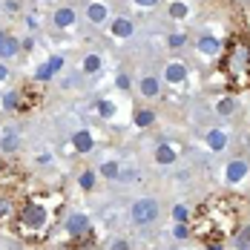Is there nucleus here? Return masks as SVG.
Masks as SVG:
<instances>
[{
	"instance_id": "f257e3e1",
	"label": "nucleus",
	"mask_w": 250,
	"mask_h": 250,
	"mask_svg": "<svg viewBox=\"0 0 250 250\" xmlns=\"http://www.w3.org/2000/svg\"><path fill=\"white\" fill-rule=\"evenodd\" d=\"M49 225H52V207L35 199L26 201L15 216V233L26 242H43L49 236Z\"/></svg>"
},
{
	"instance_id": "f03ea898",
	"label": "nucleus",
	"mask_w": 250,
	"mask_h": 250,
	"mask_svg": "<svg viewBox=\"0 0 250 250\" xmlns=\"http://www.w3.org/2000/svg\"><path fill=\"white\" fill-rule=\"evenodd\" d=\"M222 72L227 75V86L230 89L250 86V41L248 38L227 41V58L222 63Z\"/></svg>"
},
{
	"instance_id": "7ed1b4c3",
	"label": "nucleus",
	"mask_w": 250,
	"mask_h": 250,
	"mask_svg": "<svg viewBox=\"0 0 250 250\" xmlns=\"http://www.w3.org/2000/svg\"><path fill=\"white\" fill-rule=\"evenodd\" d=\"M66 233L69 239H75V245H95V236H92V227H89V219L83 213H72L66 219Z\"/></svg>"
},
{
	"instance_id": "20e7f679",
	"label": "nucleus",
	"mask_w": 250,
	"mask_h": 250,
	"mask_svg": "<svg viewBox=\"0 0 250 250\" xmlns=\"http://www.w3.org/2000/svg\"><path fill=\"white\" fill-rule=\"evenodd\" d=\"M158 219V201L155 199H138L132 204V222L135 225H150Z\"/></svg>"
},
{
	"instance_id": "39448f33",
	"label": "nucleus",
	"mask_w": 250,
	"mask_h": 250,
	"mask_svg": "<svg viewBox=\"0 0 250 250\" xmlns=\"http://www.w3.org/2000/svg\"><path fill=\"white\" fill-rule=\"evenodd\" d=\"M41 104V92H35L32 86H26V89H18V112H32L35 106Z\"/></svg>"
},
{
	"instance_id": "423d86ee",
	"label": "nucleus",
	"mask_w": 250,
	"mask_h": 250,
	"mask_svg": "<svg viewBox=\"0 0 250 250\" xmlns=\"http://www.w3.org/2000/svg\"><path fill=\"white\" fill-rule=\"evenodd\" d=\"M248 161H230V164H227V181H230V184H239V181H245V178H248Z\"/></svg>"
},
{
	"instance_id": "0eeeda50",
	"label": "nucleus",
	"mask_w": 250,
	"mask_h": 250,
	"mask_svg": "<svg viewBox=\"0 0 250 250\" xmlns=\"http://www.w3.org/2000/svg\"><path fill=\"white\" fill-rule=\"evenodd\" d=\"M92 132H86V129H78L75 135H72V147H75L78 152H89L92 150Z\"/></svg>"
},
{
	"instance_id": "6e6552de",
	"label": "nucleus",
	"mask_w": 250,
	"mask_h": 250,
	"mask_svg": "<svg viewBox=\"0 0 250 250\" xmlns=\"http://www.w3.org/2000/svg\"><path fill=\"white\" fill-rule=\"evenodd\" d=\"M207 147H210V150H225L227 147V135H225V129H210V132H207Z\"/></svg>"
},
{
	"instance_id": "1a4fd4ad",
	"label": "nucleus",
	"mask_w": 250,
	"mask_h": 250,
	"mask_svg": "<svg viewBox=\"0 0 250 250\" xmlns=\"http://www.w3.org/2000/svg\"><path fill=\"white\" fill-rule=\"evenodd\" d=\"M72 23H75V12H72L69 6H63V9L55 12V26H58V29H69Z\"/></svg>"
},
{
	"instance_id": "9d476101",
	"label": "nucleus",
	"mask_w": 250,
	"mask_h": 250,
	"mask_svg": "<svg viewBox=\"0 0 250 250\" xmlns=\"http://www.w3.org/2000/svg\"><path fill=\"white\" fill-rule=\"evenodd\" d=\"M164 78H167L170 83H181V81L187 78V66H184V63H170L167 72H164Z\"/></svg>"
},
{
	"instance_id": "9b49d317",
	"label": "nucleus",
	"mask_w": 250,
	"mask_h": 250,
	"mask_svg": "<svg viewBox=\"0 0 250 250\" xmlns=\"http://www.w3.org/2000/svg\"><path fill=\"white\" fill-rule=\"evenodd\" d=\"M219 49H222V43L216 41V38H210V35H204L199 41V52L201 55H219Z\"/></svg>"
},
{
	"instance_id": "f8f14e48",
	"label": "nucleus",
	"mask_w": 250,
	"mask_h": 250,
	"mask_svg": "<svg viewBox=\"0 0 250 250\" xmlns=\"http://www.w3.org/2000/svg\"><path fill=\"white\" fill-rule=\"evenodd\" d=\"M155 161L158 164H173L175 161V150L170 144H158V150H155Z\"/></svg>"
},
{
	"instance_id": "ddd939ff",
	"label": "nucleus",
	"mask_w": 250,
	"mask_h": 250,
	"mask_svg": "<svg viewBox=\"0 0 250 250\" xmlns=\"http://www.w3.org/2000/svg\"><path fill=\"white\" fill-rule=\"evenodd\" d=\"M112 35H115V38H129V35H132V23H129L126 18H118V21L112 23Z\"/></svg>"
},
{
	"instance_id": "4468645a",
	"label": "nucleus",
	"mask_w": 250,
	"mask_h": 250,
	"mask_svg": "<svg viewBox=\"0 0 250 250\" xmlns=\"http://www.w3.org/2000/svg\"><path fill=\"white\" fill-rule=\"evenodd\" d=\"M15 213V199L9 193H0V219H9Z\"/></svg>"
},
{
	"instance_id": "2eb2a0df",
	"label": "nucleus",
	"mask_w": 250,
	"mask_h": 250,
	"mask_svg": "<svg viewBox=\"0 0 250 250\" xmlns=\"http://www.w3.org/2000/svg\"><path fill=\"white\" fill-rule=\"evenodd\" d=\"M18 49H21V43H18L15 38H9V35H6V38H3V43H0V55H3V58H12V55H18Z\"/></svg>"
},
{
	"instance_id": "dca6fc26",
	"label": "nucleus",
	"mask_w": 250,
	"mask_h": 250,
	"mask_svg": "<svg viewBox=\"0 0 250 250\" xmlns=\"http://www.w3.org/2000/svg\"><path fill=\"white\" fill-rule=\"evenodd\" d=\"M141 92H144L147 98H155V95L161 92V83H158L155 78H144V81H141Z\"/></svg>"
},
{
	"instance_id": "f3484780",
	"label": "nucleus",
	"mask_w": 250,
	"mask_h": 250,
	"mask_svg": "<svg viewBox=\"0 0 250 250\" xmlns=\"http://www.w3.org/2000/svg\"><path fill=\"white\" fill-rule=\"evenodd\" d=\"M236 248L239 250H250V225L236 230Z\"/></svg>"
},
{
	"instance_id": "a211bd4d",
	"label": "nucleus",
	"mask_w": 250,
	"mask_h": 250,
	"mask_svg": "<svg viewBox=\"0 0 250 250\" xmlns=\"http://www.w3.org/2000/svg\"><path fill=\"white\" fill-rule=\"evenodd\" d=\"M170 18H175V21L187 18V3H184V0H173V3H170Z\"/></svg>"
},
{
	"instance_id": "6ab92c4d",
	"label": "nucleus",
	"mask_w": 250,
	"mask_h": 250,
	"mask_svg": "<svg viewBox=\"0 0 250 250\" xmlns=\"http://www.w3.org/2000/svg\"><path fill=\"white\" fill-rule=\"evenodd\" d=\"M152 121H155V112H152V109H138V112H135V124L138 126H150Z\"/></svg>"
},
{
	"instance_id": "aec40b11",
	"label": "nucleus",
	"mask_w": 250,
	"mask_h": 250,
	"mask_svg": "<svg viewBox=\"0 0 250 250\" xmlns=\"http://www.w3.org/2000/svg\"><path fill=\"white\" fill-rule=\"evenodd\" d=\"M173 219H175V225H187V222H190V210H187L184 204H175L173 207Z\"/></svg>"
},
{
	"instance_id": "412c9836",
	"label": "nucleus",
	"mask_w": 250,
	"mask_h": 250,
	"mask_svg": "<svg viewBox=\"0 0 250 250\" xmlns=\"http://www.w3.org/2000/svg\"><path fill=\"white\" fill-rule=\"evenodd\" d=\"M86 15H89V21H92V23H101V21H104V18H106V9H104V6H101V3H92V6H89V12H86Z\"/></svg>"
},
{
	"instance_id": "4be33fe9",
	"label": "nucleus",
	"mask_w": 250,
	"mask_h": 250,
	"mask_svg": "<svg viewBox=\"0 0 250 250\" xmlns=\"http://www.w3.org/2000/svg\"><path fill=\"white\" fill-rule=\"evenodd\" d=\"M0 150L3 152H15L18 150V135H15V132H6V138L0 141Z\"/></svg>"
},
{
	"instance_id": "5701e85b",
	"label": "nucleus",
	"mask_w": 250,
	"mask_h": 250,
	"mask_svg": "<svg viewBox=\"0 0 250 250\" xmlns=\"http://www.w3.org/2000/svg\"><path fill=\"white\" fill-rule=\"evenodd\" d=\"M78 184H81L83 190H92V187H95V173H92V170H83L81 178H78Z\"/></svg>"
},
{
	"instance_id": "b1692460",
	"label": "nucleus",
	"mask_w": 250,
	"mask_h": 250,
	"mask_svg": "<svg viewBox=\"0 0 250 250\" xmlns=\"http://www.w3.org/2000/svg\"><path fill=\"white\" fill-rule=\"evenodd\" d=\"M98 69H101V58H98V55H89V58L83 61V72H89V75H92V72H98Z\"/></svg>"
},
{
	"instance_id": "393cba45",
	"label": "nucleus",
	"mask_w": 250,
	"mask_h": 250,
	"mask_svg": "<svg viewBox=\"0 0 250 250\" xmlns=\"http://www.w3.org/2000/svg\"><path fill=\"white\" fill-rule=\"evenodd\" d=\"M219 112H222V115H233V112H236V101L233 98H222L219 101Z\"/></svg>"
},
{
	"instance_id": "a878e982",
	"label": "nucleus",
	"mask_w": 250,
	"mask_h": 250,
	"mask_svg": "<svg viewBox=\"0 0 250 250\" xmlns=\"http://www.w3.org/2000/svg\"><path fill=\"white\" fill-rule=\"evenodd\" d=\"M98 112L104 115V118H112V115H115V104H112V101H101Z\"/></svg>"
},
{
	"instance_id": "bb28decb",
	"label": "nucleus",
	"mask_w": 250,
	"mask_h": 250,
	"mask_svg": "<svg viewBox=\"0 0 250 250\" xmlns=\"http://www.w3.org/2000/svg\"><path fill=\"white\" fill-rule=\"evenodd\" d=\"M3 106H6V109H18V89L6 92V101H3Z\"/></svg>"
},
{
	"instance_id": "cd10ccee",
	"label": "nucleus",
	"mask_w": 250,
	"mask_h": 250,
	"mask_svg": "<svg viewBox=\"0 0 250 250\" xmlns=\"http://www.w3.org/2000/svg\"><path fill=\"white\" fill-rule=\"evenodd\" d=\"M101 173L106 175V178H115V175H118V164H115V161H106V164L101 167Z\"/></svg>"
},
{
	"instance_id": "c85d7f7f",
	"label": "nucleus",
	"mask_w": 250,
	"mask_h": 250,
	"mask_svg": "<svg viewBox=\"0 0 250 250\" xmlns=\"http://www.w3.org/2000/svg\"><path fill=\"white\" fill-rule=\"evenodd\" d=\"M52 75H55V72L49 69V63H43V66H38V72H35V78H38V81H49Z\"/></svg>"
},
{
	"instance_id": "c756f323",
	"label": "nucleus",
	"mask_w": 250,
	"mask_h": 250,
	"mask_svg": "<svg viewBox=\"0 0 250 250\" xmlns=\"http://www.w3.org/2000/svg\"><path fill=\"white\" fill-rule=\"evenodd\" d=\"M173 236H175V239H187V236H190V225H175L173 227Z\"/></svg>"
},
{
	"instance_id": "7c9ffc66",
	"label": "nucleus",
	"mask_w": 250,
	"mask_h": 250,
	"mask_svg": "<svg viewBox=\"0 0 250 250\" xmlns=\"http://www.w3.org/2000/svg\"><path fill=\"white\" fill-rule=\"evenodd\" d=\"M167 43H170L173 49H178V46H184V35H170V38H167Z\"/></svg>"
},
{
	"instance_id": "2f4dec72",
	"label": "nucleus",
	"mask_w": 250,
	"mask_h": 250,
	"mask_svg": "<svg viewBox=\"0 0 250 250\" xmlns=\"http://www.w3.org/2000/svg\"><path fill=\"white\" fill-rule=\"evenodd\" d=\"M204 245H207V250H225L222 248V239H207Z\"/></svg>"
},
{
	"instance_id": "473e14b6",
	"label": "nucleus",
	"mask_w": 250,
	"mask_h": 250,
	"mask_svg": "<svg viewBox=\"0 0 250 250\" xmlns=\"http://www.w3.org/2000/svg\"><path fill=\"white\" fill-rule=\"evenodd\" d=\"M61 66H63V58H52V61H49V69H52V72H58Z\"/></svg>"
},
{
	"instance_id": "72a5a7b5",
	"label": "nucleus",
	"mask_w": 250,
	"mask_h": 250,
	"mask_svg": "<svg viewBox=\"0 0 250 250\" xmlns=\"http://www.w3.org/2000/svg\"><path fill=\"white\" fill-rule=\"evenodd\" d=\"M118 86H121V89H126V86H129V78H126V75H118Z\"/></svg>"
},
{
	"instance_id": "f704fd0d",
	"label": "nucleus",
	"mask_w": 250,
	"mask_h": 250,
	"mask_svg": "<svg viewBox=\"0 0 250 250\" xmlns=\"http://www.w3.org/2000/svg\"><path fill=\"white\" fill-rule=\"evenodd\" d=\"M112 250H129V245L121 239V242H115V245H112Z\"/></svg>"
},
{
	"instance_id": "c9c22d12",
	"label": "nucleus",
	"mask_w": 250,
	"mask_h": 250,
	"mask_svg": "<svg viewBox=\"0 0 250 250\" xmlns=\"http://www.w3.org/2000/svg\"><path fill=\"white\" fill-rule=\"evenodd\" d=\"M49 161H52L49 152H46V155H38V164H49Z\"/></svg>"
},
{
	"instance_id": "e433bc0d",
	"label": "nucleus",
	"mask_w": 250,
	"mask_h": 250,
	"mask_svg": "<svg viewBox=\"0 0 250 250\" xmlns=\"http://www.w3.org/2000/svg\"><path fill=\"white\" fill-rule=\"evenodd\" d=\"M135 3H138V6H147V9H150V6H155V3H158V0H135Z\"/></svg>"
},
{
	"instance_id": "4c0bfd02",
	"label": "nucleus",
	"mask_w": 250,
	"mask_h": 250,
	"mask_svg": "<svg viewBox=\"0 0 250 250\" xmlns=\"http://www.w3.org/2000/svg\"><path fill=\"white\" fill-rule=\"evenodd\" d=\"M6 78H9V69H6V66L0 63V81H6Z\"/></svg>"
},
{
	"instance_id": "58836bf2",
	"label": "nucleus",
	"mask_w": 250,
	"mask_h": 250,
	"mask_svg": "<svg viewBox=\"0 0 250 250\" xmlns=\"http://www.w3.org/2000/svg\"><path fill=\"white\" fill-rule=\"evenodd\" d=\"M3 38H6V32H3V29H0V43H3Z\"/></svg>"
}]
</instances>
